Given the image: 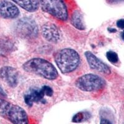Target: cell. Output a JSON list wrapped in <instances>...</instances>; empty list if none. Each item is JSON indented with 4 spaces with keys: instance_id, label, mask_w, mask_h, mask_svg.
Segmentation results:
<instances>
[{
    "instance_id": "2",
    "label": "cell",
    "mask_w": 124,
    "mask_h": 124,
    "mask_svg": "<svg viewBox=\"0 0 124 124\" xmlns=\"http://www.w3.org/2000/svg\"><path fill=\"white\" fill-rule=\"evenodd\" d=\"M55 61L61 72L70 73L77 69L80 62V57L76 51L72 48H63L55 54Z\"/></svg>"
},
{
    "instance_id": "21",
    "label": "cell",
    "mask_w": 124,
    "mask_h": 124,
    "mask_svg": "<svg viewBox=\"0 0 124 124\" xmlns=\"http://www.w3.org/2000/svg\"><path fill=\"white\" fill-rule=\"evenodd\" d=\"M120 35H121L122 39L124 41V31H123V32H122V33H121V34H120Z\"/></svg>"
},
{
    "instance_id": "10",
    "label": "cell",
    "mask_w": 124,
    "mask_h": 124,
    "mask_svg": "<svg viewBox=\"0 0 124 124\" xmlns=\"http://www.w3.org/2000/svg\"><path fill=\"white\" fill-rule=\"evenodd\" d=\"M87 63L91 69L104 74H110V69L107 65L97 58L91 52H86L85 54Z\"/></svg>"
},
{
    "instance_id": "15",
    "label": "cell",
    "mask_w": 124,
    "mask_h": 124,
    "mask_svg": "<svg viewBox=\"0 0 124 124\" xmlns=\"http://www.w3.org/2000/svg\"><path fill=\"white\" fill-rule=\"evenodd\" d=\"M106 57L107 60L113 64H116L118 62V55L114 51H108L106 54Z\"/></svg>"
},
{
    "instance_id": "13",
    "label": "cell",
    "mask_w": 124,
    "mask_h": 124,
    "mask_svg": "<svg viewBox=\"0 0 124 124\" xmlns=\"http://www.w3.org/2000/svg\"><path fill=\"white\" fill-rule=\"evenodd\" d=\"M71 23L77 29L83 31L86 28L83 15L81 12L78 10L74 11V13L72 14L71 18Z\"/></svg>"
},
{
    "instance_id": "12",
    "label": "cell",
    "mask_w": 124,
    "mask_h": 124,
    "mask_svg": "<svg viewBox=\"0 0 124 124\" xmlns=\"http://www.w3.org/2000/svg\"><path fill=\"white\" fill-rule=\"evenodd\" d=\"M16 4L23 9L28 12L36 11L39 8V0H11Z\"/></svg>"
},
{
    "instance_id": "16",
    "label": "cell",
    "mask_w": 124,
    "mask_h": 124,
    "mask_svg": "<svg viewBox=\"0 0 124 124\" xmlns=\"http://www.w3.org/2000/svg\"><path fill=\"white\" fill-rule=\"evenodd\" d=\"M117 26L118 28L124 29V19L118 20L117 21Z\"/></svg>"
},
{
    "instance_id": "19",
    "label": "cell",
    "mask_w": 124,
    "mask_h": 124,
    "mask_svg": "<svg viewBox=\"0 0 124 124\" xmlns=\"http://www.w3.org/2000/svg\"><path fill=\"white\" fill-rule=\"evenodd\" d=\"M0 95L2 96H6V93H5V91H4V90H3V89L2 88L1 85H0Z\"/></svg>"
},
{
    "instance_id": "9",
    "label": "cell",
    "mask_w": 124,
    "mask_h": 124,
    "mask_svg": "<svg viewBox=\"0 0 124 124\" xmlns=\"http://www.w3.org/2000/svg\"><path fill=\"white\" fill-rule=\"evenodd\" d=\"M19 15V10L14 3L8 0L0 1V16L4 19H15Z\"/></svg>"
},
{
    "instance_id": "11",
    "label": "cell",
    "mask_w": 124,
    "mask_h": 124,
    "mask_svg": "<svg viewBox=\"0 0 124 124\" xmlns=\"http://www.w3.org/2000/svg\"><path fill=\"white\" fill-rule=\"evenodd\" d=\"M0 76L10 87H15L18 84V71L12 66L2 67L0 70Z\"/></svg>"
},
{
    "instance_id": "3",
    "label": "cell",
    "mask_w": 124,
    "mask_h": 124,
    "mask_svg": "<svg viewBox=\"0 0 124 124\" xmlns=\"http://www.w3.org/2000/svg\"><path fill=\"white\" fill-rule=\"evenodd\" d=\"M0 116L15 124H26L28 116L22 107L0 99Z\"/></svg>"
},
{
    "instance_id": "8",
    "label": "cell",
    "mask_w": 124,
    "mask_h": 124,
    "mask_svg": "<svg viewBox=\"0 0 124 124\" xmlns=\"http://www.w3.org/2000/svg\"><path fill=\"white\" fill-rule=\"evenodd\" d=\"M41 32L44 38L50 42L57 43L62 39L61 31L57 26L51 23L44 24L41 28Z\"/></svg>"
},
{
    "instance_id": "7",
    "label": "cell",
    "mask_w": 124,
    "mask_h": 124,
    "mask_svg": "<svg viewBox=\"0 0 124 124\" xmlns=\"http://www.w3.org/2000/svg\"><path fill=\"white\" fill-rule=\"evenodd\" d=\"M54 91L48 86H44L41 88H31L24 96V101L27 106H32L34 103H46L45 96L52 97Z\"/></svg>"
},
{
    "instance_id": "6",
    "label": "cell",
    "mask_w": 124,
    "mask_h": 124,
    "mask_svg": "<svg viewBox=\"0 0 124 124\" xmlns=\"http://www.w3.org/2000/svg\"><path fill=\"white\" fill-rule=\"evenodd\" d=\"M16 31L19 36L24 39L35 38L38 35V26L34 20L29 17H24L17 21Z\"/></svg>"
},
{
    "instance_id": "18",
    "label": "cell",
    "mask_w": 124,
    "mask_h": 124,
    "mask_svg": "<svg viewBox=\"0 0 124 124\" xmlns=\"http://www.w3.org/2000/svg\"><path fill=\"white\" fill-rule=\"evenodd\" d=\"M107 3H110V4H114V3H117L121 1H124V0H107Z\"/></svg>"
},
{
    "instance_id": "17",
    "label": "cell",
    "mask_w": 124,
    "mask_h": 124,
    "mask_svg": "<svg viewBox=\"0 0 124 124\" xmlns=\"http://www.w3.org/2000/svg\"><path fill=\"white\" fill-rule=\"evenodd\" d=\"M101 124H112L111 121L110 120H108V119H107V118H101Z\"/></svg>"
},
{
    "instance_id": "14",
    "label": "cell",
    "mask_w": 124,
    "mask_h": 124,
    "mask_svg": "<svg viewBox=\"0 0 124 124\" xmlns=\"http://www.w3.org/2000/svg\"><path fill=\"white\" fill-rule=\"evenodd\" d=\"M87 115H88L87 113L83 112H80L77 113V114L73 117L72 121L75 123L81 122L87 119Z\"/></svg>"
},
{
    "instance_id": "5",
    "label": "cell",
    "mask_w": 124,
    "mask_h": 124,
    "mask_svg": "<svg viewBox=\"0 0 124 124\" xmlns=\"http://www.w3.org/2000/svg\"><path fill=\"white\" fill-rule=\"evenodd\" d=\"M44 11L60 21H66L68 17L67 8L63 0H39Z\"/></svg>"
},
{
    "instance_id": "1",
    "label": "cell",
    "mask_w": 124,
    "mask_h": 124,
    "mask_svg": "<svg viewBox=\"0 0 124 124\" xmlns=\"http://www.w3.org/2000/svg\"><path fill=\"white\" fill-rule=\"evenodd\" d=\"M23 68L25 71L49 80L56 79L58 76L55 66L50 62L42 58H32L25 62L23 65Z\"/></svg>"
},
{
    "instance_id": "4",
    "label": "cell",
    "mask_w": 124,
    "mask_h": 124,
    "mask_svg": "<svg viewBox=\"0 0 124 124\" xmlns=\"http://www.w3.org/2000/svg\"><path fill=\"white\" fill-rule=\"evenodd\" d=\"M76 87L86 92L96 91L106 86V81L102 78L94 74H86L80 76L75 82Z\"/></svg>"
},
{
    "instance_id": "20",
    "label": "cell",
    "mask_w": 124,
    "mask_h": 124,
    "mask_svg": "<svg viewBox=\"0 0 124 124\" xmlns=\"http://www.w3.org/2000/svg\"><path fill=\"white\" fill-rule=\"evenodd\" d=\"M108 31L110 33H115L117 32V30L114 28H112V27H110V28H108Z\"/></svg>"
}]
</instances>
